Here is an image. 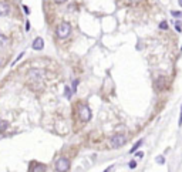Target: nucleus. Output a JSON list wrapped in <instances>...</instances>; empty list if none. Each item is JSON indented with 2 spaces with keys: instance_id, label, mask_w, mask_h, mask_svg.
I'll list each match as a JSON object with an SVG mask.
<instances>
[{
  "instance_id": "obj_1",
  "label": "nucleus",
  "mask_w": 182,
  "mask_h": 172,
  "mask_svg": "<svg viewBox=\"0 0 182 172\" xmlns=\"http://www.w3.org/2000/svg\"><path fill=\"white\" fill-rule=\"evenodd\" d=\"M56 33L58 39H67L71 34V24L67 23V21H61L60 24L57 26Z\"/></svg>"
},
{
  "instance_id": "obj_2",
  "label": "nucleus",
  "mask_w": 182,
  "mask_h": 172,
  "mask_svg": "<svg viewBox=\"0 0 182 172\" xmlns=\"http://www.w3.org/2000/svg\"><path fill=\"white\" fill-rule=\"evenodd\" d=\"M127 142V137L122 135V134H117V135H112L111 139H110V144H111L112 148H120L122 147Z\"/></svg>"
},
{
  "instance_id": "obj_3",
  "label": "nucleus",
  "mask_w": 182,
  "mask_h": 172,
  "mask_svg": "<svg viewBox=\"0 0 182 172\" xmlns=\"http://www.w3.org/2000/svg\"><path fill=\"white\" fill-rule=\"evenodd\" d=\"M56 169L58 172H67L70 169V161L67 158H58L56 161Z\"/></svg>"
},
{
  "instance_id": "obj_4",
  "label": "nucleus",
  "mask_w": 182,
  "mask_h": 172,
  "mask_svg": "<svg viewBox=\"0 0 182 172\" xmlns=\"http://www.w3.org/2000/svg\"><path fill=\"white\" fill-rule=\"evenodd\" d=\"M78 115H80V120L83 122H87L91 120V110L87 105H81L80 110H78Z\"/></svg>"
},
{
  "instance_id": "obj_5",
  "label": "nucleus",
  "mask_w": 182,
  "mask_h": 172,
  "mask_svg": "<svg viewBox=\"0 0 182 172\" xmlns=\"http://www.w3.org/2000/svg\"><path fill=\"white\" fill-rule=\"evenodd\" d=\"M29 78L33 81H40L44 78V70H40V68H31L29 71Z\"/></svg>"
},
{
  "instance_id": "obj_6",
  "label": "nucleus",
  "mask_w": 182,
  "mask_h": 172,
  "mask_svg": "<svg viewBox=\"0 0 182 172\" xmlns=\"http://www.w3.org/2000/svg\"><path fill=\"white\" fill-rule=\"evenodd\" d=\"M167 77L164 76H159L155 80V83H154V86H155V88H157L158 91H162V90H165V87H167Z\"/></svg>"
},
{
  "instance_id": "obj_7",
  "label": "nucleus",
  "mask_w": 182,
  "mask_h": 172,
  "mask_svg": "<svg viewBox=\"0 0 182 172\" xmlns=\"http://www.w3.org/2000/svg\"><path fill=\"white\" fill-rule=\"evenodd\" d=\"M31 47L34 48V50H43L44 48V40L41 39V37H37V39H34V41H33V44H31Z\"/></svg>"
},
{
  "instance_id": "obj_8",
  "label": "nucleus",
  "mask_w": 182,
  "mask_h": 172,
  "mask_svg": "<svg viewBox=\"0 0 182 172\" xmlns=\"http://www.w3.org/2000/svg\"><path fill=\"white\" fill-rule=\"evenodd\" d=\"M10 14V6L6 2H0V16H9Z\"/></svg>"
},
{
  "instance_id": "obj_9",
  "label": "nucleus",
  "mask_w": 182,
  "mask_h": 172,
  "mask_svg": "<svg viewBox=\"0 0 182 172\" xmlns=\"http://www.w3.org/2000/svg\"><path fill=\"white\" fill-rule=\"evenodd\" d=\"M31 172H46V165L37 164V165H34V168L31 169Z\"/></svg>"
},
{
  "instance_id": "obj_10",
  "label": "nucleus",
  "mask_w": 182,
  "mask_h": 172,
  "mask_svg": "<svg viewBox=\"0 0 182 172\" xmlns=\"http://www.w3.org/2000/svg\"><path fill=\"white\" fill-rule=\"evenodd\" d=\"M141 145H142V139H140V141L136 142L135 145H134V147H132L131 149H130V154H134V152H136V149H138V148L141 147Z\"/></svg>"
},
{
  "instance_id": "obj_11",
  "label": "nucleus",
  "mask_w": 182,
  "mask_h": 172,
  "mask_svg": "<svg viewBox=\"0 0 182 172\" xmlns=\"http://www.w3.org/2000/svg\"><path fill=\"white\" fill-rule=\"evenodd\" d=\"M7 37H6L5 34H0V47H3V46H6L7 44Z\"/></svg>"
},
{
  "instance_id": "obj_12",
  "label": "nucleus",
  "mask_w": 182,
  "mask_h": 172,
  "mask_svg": "<svg viewBox=\"0 0 182 172\" xmlns=\"http://www.w3.org/2000/svg\"><path fill=\"white\" fill-rule=\"evenodd\" d=\"M181 24H182V23H181V21H179V20H178V21H175V30H177L178 33H181V31H182V27H181Z\"/></svg>"
},
{
  "instance_id": "obj_13",
  "label": "nucleus",
  "mask_w": 182,
  "mask_h": 172,
  "mask_svg": "<svg viewBox=\"0 0 182 172\" xmlns=\"http://www.w3.org/2000/svg\"><path fill=\"white\" fill-rule=\"evenodd\" d=\"M159 29L167 30V29H168V23H167V21H161V23H159Z\"/></svg>"
},
{
  "instance_id": "obj_14",
  "label": "nucleus",
  "mask_w": 182,
  "mask_h": 172,
  "mask_svg": "<svg viewBox=\"0 0 182 172\" xmlns=\"http://www.w3.org/2000/svg\"><path fill=\"white\" fill-rule=\"evenodd\" d=\"M71 91H73V90H70V87H66V97L67 98H71Z\"/></svg>"
},
{
  "instance_id": "obj_15",
  "label": "nucleus",
  "mask_w": 182,
  "mask_h": 172,
  "mask_svg": "<svg viewBox=\"0 0 182 172\" xmlns=\"http://www.w3.org/2000/svg\"><path fill=\"white\" fill-rule=\"evenodd\" d=\"M23 56H24V53H20V54L17 56V58H16V60L13 61V63H11V66H14L16 63H17V61H19V60H20V58H21V57H23Z\"/></svg>"
},
{
  "instance_id": "obj_16",
  "label": "nucleus",
  "mask_w": 182,
  "mask_h": 172,
  "mask_svg": "<svg viewBox=\"0 0 182 172\" xmlns=\"http://www.w3.org/2000/svg\"><path fill=\"white\" fill-rule=\"evenodd\" d=\"M171 14L174 16V17H182V13H181V11H171Z\"/></svg>"
},
{
  "instance_id": "obj_17",
  "label": "nucleus",
  "mask_w": 182,
  "mask_h": 172,
  "mask_svg": "<svg viewBox=\"0 0 182 172\" xmlns=\"http://www.w3.org/2000/svg\"><path fill=\"white\" fill-rule=\"evenodd\" d=\"M157 162L158 164H164V162H165V159H164V157H162V155H159V157H157Z\"/></svg>"
},
{
  "instance_id": "obj_18",
  "label": "nucleus",
  "mask_w": 182,
  "mask_h": 172,
  "mask_svg": "<svg viewBox=\"0 0 182 172\" xmlns=\"http://www.w3.org/2000/svg\"><path fill=\"white\" fill-rule=\"evenodd\" d=\"M128 167L131 168V169H134V168L136 167V162H135V161H130V164H128Z\"/></svg>"
},
{
  "instance_id": "obj_19",
  "label": "nucleus",
  "mask_w": 182,
  "mask_h": 172,
  "mask_svg": "<svg viewBox=\"0 0 182 172\" xmlns=\"http://www.w3.org/2000/svg\"><path fill=\"white\" fill-rule=\"evenodd\" d=\"M77 84H78V80H76L74 83H73V92L77 91Z\"/></svg>"
},
{
  "instance_id": "obj_20",
  "label": "nucleus",
  "mask_w": 182,
  "mask_h": 172,
  "mask_svg": "<svg viewBox=\"0 0 182 172\" xmlns=\"http://www.w3.org/2000/svg\"><path fill=\"white\" fill-rule=\"evenodd\" d=\"M23 10H24L26 14H30V9H29L27 6H23Z\"/></svg>"
},
{
  "instance_id": "obj_21",
  "label": "nucleus",
  "mask_w": 182,
  "mask_h": 172,
  "mask_svg": "<svg viewBox=\"0 0 182 172\" xmlns=\"http://www.w3.org/2000/svg\"><path fill=\"white\" fill-rule=\"evenodd\" d=\"M30 27H31V26H30V21L27 20V21H26V31L30 30Z\"/></svg>"
},
{
  "instance_id": "obj_22",
  "label": "nucleus",
  "mask_w": 182,
  "mask_h": 172,
  "mask_svg": "<svg viewBox=\"0 0 182 172\" xmlns=\"http://www.w3.org/2000/svg\"><path fill=\"white\" fill-rule=\"evenodd\" d=\"M135 157H136V158H144V152H136Z\"/></svg>"
},
{
  "instance_id": "obj_23",
  "label": "nucleus",
  "mask_w": 182,
  "mask_h": 172,
  "mask_svg": "<svg viewBox=\"0 0 182 172\" xmlns=\"http://www.w3.org/2000/svg\"><path fill=\"white\" fill-rule=\"evenodd\" d=\"M54 2H56L57 5H63V3H66L67 0H54Z\"/></svg>"
},
{
  "instance_id": "obj_24",
  "label": "nucleus",
  "mask_w": 182,
  "mask_h": 172,
  "mask_svg": "<svg viewBox=\"0 0 182 172\" xmlns=\"http://www.w3.org/2000/svg\"><path fill=\"white\" fill-rule=\"evenodd\" d=\"M178 125L179 127L182 125V108H181V117H179V124H178Z\"/></svg>"
},
{
  "instance_id": "obj_25",
  "label": "nucleus",
  "mask_w": 182,
  "mask_h": 172,
  "mask_svg": "<svg viewBox=\"0 0 182 172\" xmlns=\"http://www.w3.org/2000/svg\"><path fill=\"white\" fill-rule=\"evenodd\" d=\"M178 2H179V6H182V0H178Z\"/></svg>"
},
{
  "instance_id": "obj_26",
  "label": "nucleus",
  "mask_w": 182,
  "mask_h": 172,
  "mask_svg": "<svg viewBox=\"0 0 182 172\" xmlns=\"http://www.w3.org/2000/svg\"><path fill=\"white\" fill-rule=\"evenodd\" d=\"M181 50H182V47H181Z\"/></svg>"
}]
</instances>
